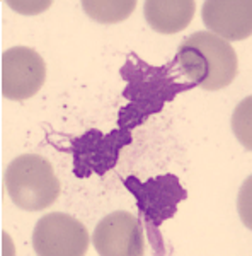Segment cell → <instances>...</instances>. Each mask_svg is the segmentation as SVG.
<instances>
[{"instance_id": "cell-1", "label": "cell", "mask_w": 252, "mask_h": 256, "mask_svg": "<svg viewBox=\"0 0 252 256\" xmlns=\"http://www.w3.org/2000/svg\"><path fill=\"white\" fill-rule=\"evenodd\" d=\"M119 74L126 80L123 98L128 104L119 110L118 126L130 132L145 123L152 114L160 113L165 102L174 101L177 94L196 88L191 82L179 80L181 74L174 62L154 67L133 52L128 55Z\"/></svg>"}, {"instance_id": "cell-2", "label": "cell", "mask_w": 252, "mask_h": 256, "mask_svg": "<svg viewBox=\"0 0 252 256\" xmlns=\"http://www.w3.org/2000/svg\"><path fill=\"white\" fill-rule=\"evenodd\" d=\"M172 62L181 76L205 90L229 88L239 74L232 44L208 31H198L186 38Z\"/></svg>"}, {"instance_id": "cell-3", "label": "cell", "mask_w": 252, "mask_h": 256, "mask_svg": "<svg viewBox=\"0 0 252 256\" xmlns=\"http://www.w3.org/2000/svg\"><path fill=\"white\" fill-rule=\"evenodd\" d=\"M5 188L19 208L39 212L51 207L60 195V181L48 159L36 154L15 158L5 171Z\"/></svg>"}, {"instance_id": "cell-4", "label": "cell", "mask_w": 252, "mask_h": 256, "mask_svg": "<svg viewBox=\"0 0 252 256\" xmlns=\"http://www.w3.org/2000/svg\"><path fill=\"white\" fill-rule=\"evenodd\" d=\"M123 183L135 195L138 210L150 232L152 244H155L159 239V227L167 218L176 216L177 205L188 198V192L181 186L176 174L150 178L145 183H142L136 176H128Z\"/></svg>"}, {"instance_id": "cell-5", "label": "cell", "mask_w": 252, "mask_h": 256, "mask_svg": "<svg viewBox=\"0 0 252 256\" xmlns=\"http://www.w3.org/2000/svg\"><path fill=\"white\" fill-rule=\"evenodd\" d=\"M133 142L130 130H113L102 134L97 128H90L84 135L70 140V152L73 159V174L89 178L90 174H106L118 164L119 150Z\"/></svg>"}, {"instance_id": "cell-6", "label": "cell", "mask_w": 252, "mask_h": 256, "mask_svg": "<svg viewBox=\"0 0 252 256\" xmlns=\"http://www.w3.org/2000/svg\"><path fill=\"white\" fill-rule=\"evenodd\" d=\"M87 227L68 214L41 217L32 230V248L39 256H82L89 248Z\"/></svg>"}, {"instance_id": "cell-7", "label": "cell", "mask_w": 252, "mask_h": 256, "mask_svg": "<svg viewBox=\"0 0 252 256\" xmlns=\"http://www.w3.org/2000/svg\"><path fill=\"white\" fill-rule=\"evenodd\" d=\"M46 65L39 53L27 46H12L2 55V94L12 101H26L43 88Z\"/></svg>"}, {"instance_id": "cell-8", "label": "cell", "mask_w": 252, "mask_h": 256, "mask_svg": "<svg viewBox=\"0 0 252 256\" xmlns=\"http://www.w3.org/2000/svg\"><path fill=\"white\" fill-rule=\"evenodd\" d=\"M94 248L101 256H142L145 253L142 224L130 212L106 216L94 230Z\"/></svg>"}, {"instance_id": "cell-9", "label": "cell", "mask_w": 252, "mask_h": 256, "mask_svg": "<svg viewBox=\"0 0 252 256\" xmlns=\"http://www.w3.org/2000/svg\"><path fill=\"white\" fill-rule=\"evenodd\" d=\"M201 16L205 26L225 41L246 40L252 34L251 0H206Z\"/></svg>"}, {"instance_id": "cell-10", "label": "cell", "mask_w": 252, "mask_h": 256, "mask_svg": "<svg viewBox=\"0 0 252 256\" xmlns=\"http://www.w3.org/2000/svg\"><path fill=\"white\" fill-rule=\"evenodd\" d=\"M194 0H147L145 19L148 26L162 34L186 30L194 18Z\"/></svg>"}, {"instance_id": "cell-11", "label": "cell", "mask_w": 252, "mask_h": 256, "mask_svg": "<svg viewBox=\"0 0 252 256\" xmlns=\"http://www.w3.org/2000/svg\"><path fill=\"white\" fill-rule=\"evenodd\" d=\"M85 14L101 24H116L128 19L135 10V0H84Z\"/></svg>"}, {"instance_id": "cell-12", "label": "cell", "mask_w": 252, "mask_h": 256, "mask_svg": "<svg viewBox=\"0 0 252 256\" xmlns=\"http://www.w3.org/2000/svg\"><path fill=\"white\" fill-rule=\"evenodd\" d=\"M251 108H252V98L249 96L247 99H244L241 104L237 106V110L234 111V118H232L234 134L237 135L239 140H241V142L244 144V147H247L249 150L252 148Z\"/></svg>"}, {"instance_id": "cell-13", "label": "cell", "mask_w": 252, "mask_h": 256, "mask_svg": "<svg viewBox=\"0 0 252 256\" xmlns=\"http://www.w3.org/2000/svg\"><path fill=\"white\" fill-rule=\"evenodd\" d=\"M7 6H10L14 10L22 12V14H38L41 10H46L51 2H7Z\"/></svg>"}]
</instances>
